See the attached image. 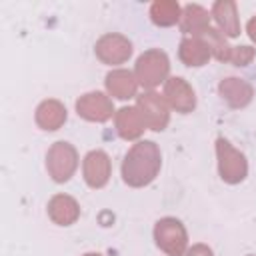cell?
Here are the masks:
<instances>
[{"mask_svg":"<svg viewBox=\"0 0 256 256\" xmlns=\"http://www.w3.org/2000/svg\"><path fill=\"white\" fill-rule=\"evenodd\" d=\"M246 34H248V38L256 44V16H252V18L246 22Z\"/></svg>","mask_w":256,"mask_h":256,"instance_id":"cell-23","label":"cell"},{"mask_svg":"<svg viewBox=\"0 0 256 256\" xmlns=\"http://www.w3.org/2000/svg\"><path fill=\"white\" fill-rule=\"evenodd\" d=\"M82 256H102L100 252H86V254H82Z\"/></svg>","mask_w":256,"mask_h":256,"instance_id":"cell-24","label":"cell"},{"mask_svg":"<svg viewBox=\"0 0 256 256\" xmlns=\"http://www.w3.org/2000/svg\"><path fill=\"white\" fill-rule=\"evenodd\" d=\"M212 20L216 22V28L226 38L240 36V18H238V4L234 0H216L212 4Z\"/></svg>","mask_w":256,"mask_h":256,"instance_id":"cell-16","label":"cell"},{"mask_svg":"<svg viewBox=\"0 0 256 256\" xmlns=\"http://www.w3.org/2000/svg\"><path fill=\"white\" fill-rule=\"evenodd\" d=\"M134 76L138 80V86L146 90H154L156 86L164 84L170 78V58L160 48H148L144 50L134 64Z\"/></svg>","mask_w":256,"mask_h":256,"instance_id":"cell-2","label":"cell"},{"mask_svg":"<svg viewBox=\"0 0 256 256\" xmlns=\"http://www.w3.org/2000/svg\"><path fill=\"white\" fill-rule=\"evenodd\" d=\"M132 52H134L132 40L120 32H106L94 44L96 58L108 66H120L124 62H128Z\"/></svg>","mask_w":256,"mask_h":256,"instance_id":"cell-6","label":"cell"},{"mask_svg":"<svg viewBox=\"0 0 256 256\" xmlns=\"http://www.w3.org/2000/svg\"><path fill=\"white\" fill-rule=\"evenodd\" d=\"M218 94L220 98L234 110L246 108L254 98V86L238 76H226L218 82Z\"/></svg>","mask_w":256,"mask_h":256,"instance_id":"cell-11","label":"cell"},{"mask_svg":"<svg viewBox=\"0 0 256 256\" xmlns=\"http://www.w3.org/2000/svg\"><path fill=\"white\" fill-rule=\"evenodd\" d=\"M66 120H68V110L56 98H46V100H42L36 106L34 122L44 132H56V130H60L66 124Z\"/></svg>","mask_w":256,"mask_h":256,"instance_id":"cell-14","label":"cell"},{"mask_svg":"<svg viewBox=\"0 0 256 256\" xmlns=\"http://www.w3.org/2000/svg\"><path fill=\"white\" fill-rule=\"evenodd\" d=\"M46 214L56 226H72L80 218V204L70 194H54L46 204Z\"/></svg>","mask_w":256,"mask_h":256,"instance_id":"cell-15","label":"cell"},{"mask_svg":"<svg viewBox=\"0 0 256 256\" xmlns=\"http://www.w3.org/2000/svg\"><path fill=\"white\" fill-rule=\"evenodd\" d=\"M178 58L188 68H200V66L208 64V60L212 58V54H210L208 44L202 38L184 36L180 40V46H178Z\"/></svg>","mask_w":256,"mask_h":256,"instance_id":"cell-18","label":"cell"},{"mask_svg":"<svg viewBox=\"0 0 256 256\" xmlns=\"http://www.w3.org/2000/svg\"><path fill=\"white\" fill-rule=\"evenodd\" d=\"M180 30L184 36H200L204 30L212 26V14L200 6V4H186L182 6V16H180Z\"/></svg>","mask_w":256,"mask_h":256,"instance_id":"cell-17","label":"cell"},{"mask_svg":"<svg viewBox=\"0 0 256 256\" xmlns=\"http://www.w3.org/2000/svg\"><path fill=\"white\" fill-rule=\"evenodd\" d=\"M150 20L154 26L170 28L174 24H180L182 6L176 0H156L150 4Z\"/></svg>","mask_w":256,"mask_h":256,"instance_id":"cell-19","label":"cell"},{"mask_svg":"<svg viewBox=\"0 0 256 256\" xmlns=\"http://www.w3.org/2000/svg\"><path fill=\"white\" fill-rule=\"evenodd\" d=\"M104 86L108 96L116 98V100H130L138 96V80L134 76V70H126V68H114L106 74L104 78Z\"/></svg>","mask_w":256,"mask_h":256,"instance_id":"cell-13","label":"cell"},{"mask_svg":"<svg viewBox=\"0 0 256 256\" xmlns=\"http://www.w3.org/2000/svg\"><path fill=\"white\" fill-rule=\"evenodd\" d=\"M112 176V160L110 156L104 152V150H90L84 160H82V178L84 182L94 188V190H100L108 184Z\"/></svg>","mask_w":256,"mask_h":256,"instance_id":"cell-10","label":"cell"},{"mask_svg":"<svg viewBox=\"0 0 256 256\" xmlns=\"http://www.w3.org/2000/svg\"><path fill=\"white\" fill-rule=\"evenodd\" d=\"M114 128H116V134L126 142H132V140L138 142L140 136L144 134V130H148V126L136 106L118 108L114 114Z\"/></svg>","mask_w":256,"mask_h":256,"instance_id":"cell-12","label":"cell"},{"mask_svg":"<svg viewBox=\"0 0 256 256\" xmlns=\"http://www.w3.org/2000/svg\"><path fill=\"white\" fill-rule=\"evenodd\" d=\"M184 256H214V252H212V248H210L208 244L198 242V244H192V246L186 250Z\"/></svg>","mask_w":256,"mask_h":256,"instance_id":"cell-22","label":"cell"},{"mask_svg":"<svg viewBox=\"0 0 256 256\" xmlns=\"http://www.w3.org/2000/svg\"><path fill=\"white\" fill-rule=\"evenodd\" d=\"M76 114L86 122L104 124L116 114V110H114V102L108 94H104L100 90H92V92L82 94L76 100Z\"/></svg>","mask_w":256,"mask_h":256,"instance_id":"cell-8","label":"cell"},{"mask_svg":"<svg viewBox=\"0 0 256 256\" xmlns=\"http://www.w3.org/2000/svg\"><path fill=\"white\" fill-rule=\"evenodd\" d=\"M78 164H80L78 150L74 144L66 140L54 142L46 152V172L56 184L68 182L76 174Z\"/></svg>","mask_w":256,"mask_h":256,"instance_id":"cell-4","label":"cell"},{"mask_svg":"<svg viewBox=\"0 0 256 256\" xmlns=\"http://www.w3.org/2000/svg\"><path fill=\"white\" fill-rule=\"evenodd\" d=\"M256 56V50L252 46H232V56H230V64L234 66H248Z\"/></svg>","mask_w":256,"mask_h":256,"instance_id":"cell-21","label":"cell"},{"mask_svg":"<svg viewBox=\"0 0 256 256\" xmlns=\"http://www.w3.org/2000/svg\"><path fill=\"white\" fill-rule=\"evenodd\" d=\"M136 108L140 110L148 130H152V132H162L170 124V106L166 104L164 96L154 90H146V92L138 94Z\"/></svg>","mask_w":256,"mask_h":256,"instance_id":"cell-7","label":"cell"},{"mask_svg":"<svg viewBox=\"0 0 256 256\" xmlns=\"http://www.w3.org/2000/svg\"><path fill=\"white\" fill-rule=\"evenodd\" d=\"M198 38H202L208 48H210V54L212 58H216L218 62H230V56H232V46L228 42V38L216 28V26H210L208 30H204Z\"/></svg>","mask_w":256,"mask_h":256,"instance_id":"cell-20","label":"cell"},{"mask_svg":"<svg viewBox=\"0 0 256 256\" xmlns=\"http://www.w3.org/2000/svg\"><path fill=\"white\" fill-rule=\"evenodd\" d=\"M216 162H218V176L222 182L234 186L246 180L248 176V160L242 150L234 148L230 140L218 136L216 138Z\"/></svg>","mask_w":256,"mask_h":256,"instance_id":"cell-3","label":"cell"},{"mask_svg":"<svg viewBox=\"0 0 256 256\" xmlns=\"http://www.w3.org/2000/svg\"><path fill=\"white\" fill-rule=\"evenodd\" d=\"M152 236L156 246L166 256H184L188 250V230L182 224V220L174 216H164L156 220Z\"/></svg>","mask_w":256,"mask_h":256,"instance_id":"cell-5","label":"cell"},{"mask_svg":"<svg viewBox=\"0 0 256 256\" xmlns=\"http://www.w3.org/2000/svg\"><path fill=\"white\" fill-rule=\"evenodd\" d=\"M162 96L170 106V110L178 114H190L196 108V92L192 84L182 76H170L164 82Z\"/></svg>","mask_w":256,"mask_h":256,"instance_id":"cell-9","label":"cell"},{"mask_svg":"<svg viewBox=\"0 0 256 256\" xmlns=\"http://www.w3.org/2000/svg\"><path fill=\"white\" fill-rule=\"evenodd\" d=\"M162 168V152L154 140H138L124 154L120 176L130 188H144L156 180Z\"/></svg>","mask_w":256,"mask_h":256,"instance_id":"cell-1","label":"cell"},{"mask_svg":"<svg viewBox=\"0 0 256 256\" xmlns=\"http://www.w3.org/2000/svg\"><path fill=\"white\" fill-rule=\"evenodd\" d=\"M248 256H254V254H248Z\"/></svg>","mask_w":256,"mask_h":256,"instance_id":"cell-25","label":"cell"}]
</instances>
